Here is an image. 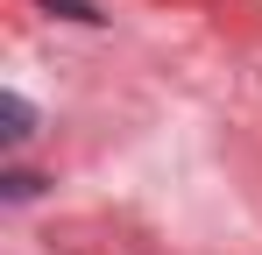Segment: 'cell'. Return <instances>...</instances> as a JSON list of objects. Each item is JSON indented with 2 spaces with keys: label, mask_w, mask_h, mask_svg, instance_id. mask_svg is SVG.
Wrapping results in <instances>:
<instances>
[{
  "label": "cell",
  "mask_w": 262,
  "mask_h": 255,
  "mask_svg": "<svg viewBox=\"0 0 262 255\" xmlns=\"http://www.w3.org/2000/svg\"><path fill=\"white\" fill-rule=\"evenodd\" d=\"M43 7H57V14H71V22H99V14H92L85 0H43Z\"/></svg>",
  "instance_id": "2"
},
{
  "label": "cell",
  "mask_w": 262,
  "mask_h": 255,
  "mask_svg": "<svg viewBox=\"0 0 262 255\" xmlns=\"http://www.w3.org/2000/svg\"><path fill=\"white\" fill-rule=\"evenodd\" d=\"M0 135H7V142H21V135H29V121H36V114H29V99H21V92H7V99H0Z\"/></svg>",
  "instance_id": "1"
}]
</instances>
